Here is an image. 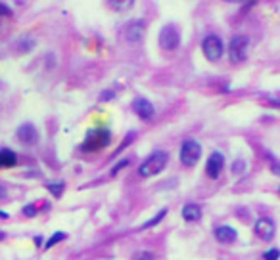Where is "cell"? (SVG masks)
Wrapping results in <instances>:
<instances>
[{
  "instance_id": "d6986e66",
  "label": "cell",
  "mask_w": 280,
  "mask_h": 260,
  "mask_svg": "<svg viewBox=\"0 0 280 260\" xmlns=\"http://www.w3.org/2000/svg\"><path fill=\"white\" fill-rule=\"evenodd\" d=\"M165 215H167V209H162V211H160V213H158L156 217L152 218V220H148V222H146V224H144L142 228H146V230H148V228H152V226H156L158 222H162V220H163V217H165Z\"/></svg>"
},
{
  "instance_id": "9a60e30c",
  "label": "cell",
  "mask_w": 280,
  "mask_h": 260,
  "mask_svg": "<svg viewBox=\"0 0 280 260\" xmlns=\"http://www.w3.org/2000/svg\"><path fill=\"white\" fill-rule=\"evenodd\" d=\"M37 46V41L35 39H31V37H22L18 44H16V48H18V52L20 54H27V52H31L33 48Z\"/></svg>"
},
{
  "instance_id": "8992f818",
  "label": "cell",
  "mask_w": 280,
  "mask_h": 260,
  "mask_svg": "<svg viewBox=\"0 0 280 260\" xmlns=\"http://www.w3.org/2000/svg\"><path fill=\"white\" fill-rule=\"evenodd\" d=\"M179 157H181V163L185 167H194L200 161V157H202V146H200V142H196L194 138L185 140L183 146H181Z\"/></svg>"
},
{
  "instance_id": "4fadbf2b",
  "label": "cell",
  "mask_w": 280,
  "mask_h": 260,
  "mask_svg": "<svg viewBox=\"0 0 280 260\" xmlns=\"http://www.w3.org/2000/svg\"><path fill=\"white\" fill-rule=\"evenodd\" d=\"M16 165H18V153L8 148H0V169H12Z\"/></svg>"
},
{
  "instance_id": "5b68a950",
  "label": "cell",
  "mask_w": 280,
  "mask_h": 260,
  "mask_svg": "<svg viewBox=\"0 0 280 260\" xmlns=\"http://www.w3.org/2000/svg\"><path fill=\"white\" fill-rule=\"evenodd\" d=\"M250 50V39L246 35H236L229 43V60L231 64H242L248 58Z\"/></svg>"
},
{
  "instance_id": "e0dca14e",
  "label": "cell",
  "mask_w": 280,
  "mask_h": 260,
  "mask_svg": "<svg viewBox=\"0 0 280 260\" xmlns=\"http://www.w3.org/2000/svg\"><path fill=\"white\" fill-rule=\"evenodd\" d=\"M47 188L54 197H62L64 190H66V182H48Z\"/></svg>"
},
{
  "instance_id": "30bf717a",
  "label": "cell",
  "mask_w": 280,
  "mask_h": 260,
  "mask_svg": "<svg viewBox=\"0 0 280 260\" xmlns=\"http://www.w3.org/2000/svg\"><path fill=\"white\" fill-rule=\"evenodd\" d=\"M225 169V155L221 152H213L206 161V174L211 180H217Z\"/></svg>"
},
{
  "instance_id": "ffe728a7",
  "label": "cell",
  "mask_w": 280,
  "mask_h": 260,
  "mask_svg": "<svg viewBox=\"0 0 280 260\" xmlns=\"http://www.w3.org/2000/svg\"><path fill=\"white\" fill-rule=\"evenodd\" d=\"M135 138H137V134H135V132H129V134L125 136V140H123V144H121V146L117 148V152H116V153H121V152H123V150H125V148H127V146H129V144H131V142L135 140Z\"/></svg>"
},
{
  "instance_id": "cb8c5ba5",
  "label": "cell",
  "mask_w": 280,
  "mask_h": 260,
  "mask_svg": "<svg viewBox=\"0 0 280 260\" xmlns=\"http://www.w3.org/2000/svg\"><path fill=\"white\" fill-rule=\"evenodd\" d=\"M244 171H246V163H244V161H234L233 173L234 174H242Z\"/></svg>"
},
{
  "instance_id": "3957f363",
  "label": "cell",
  "mask_w": 280,
  "mask_h": 260,
  "mask_svg": "<svg viewBox=\"0 0 280 260\" xmlns=\"http://www.w3.org/2000/svg\"><path fill=\"white\" fill-rule=\"evenodd\" d=\"M202 52H204V56H206V60H210V62H219L223 56H225V43H223V39L219 37V35H206L204 39H202Z\"/></svg>"
},
{
  "instance_id": "d4e9b609",
  "label": "cell",
  "mask_w": 280,
  "mask_h": 260,
  "mask_svg": "<svg viewBox=\"0 0 280 260\" xmlns=\"http://www.w3.org/2000/svg\"><path fill=\"white\" fill-rule=\"evenodd\" d=\"M116 98V92H112V90H104L102 94H100V102H110V100H114Z\"/></svg>"
},
{
  "instance_id": "7a4b0ae2",
  "label": "cell",
  "mask_w": 280,
  "mask_h": 260,
  "mask_svg": "<svg viewBox=\"0 0 280 260\" xmlns=\"http://www.w3.org/2000/svg\"><path fill=\"white\" fill-rule=\"evenodd\" d=\"M167 163H169V153L167 152H162V150H160V152L150 153V155L140 163L139 176H142V178H152V176L162 173L165 167H167Z\"/></svg>"
},
{
  "instance_id": "484cf974",
  "label": "cell",
  "mask_w": 280,
  "mask_h": 260,
  "mask_svg": "<svg viewBox=\"0 0 280 260\" xmlns=\"http://www.w3.org/2000/svg\"><path fill=\"white\" fill-rule=\"evenodd\" d=\"M127 165H129V159H123V161H119V163H117L116 167H114V169H112V176H116V174L119 173V171H121V169H125V167H127Z\"/></svg>"
},
{
  "instance_id": "ba28073f",
  "label": "cell",
  "mask_w": 280,
  "mask_h": 260,
  "mask_svg": "<svg viewBox=\"0 0 280 260\" xmlns=\"http://www.w3.org/2000/svg\"><path fill=\"white\" fill-rule=\"evenodd\" d=\"M254 232H256V236L259 239H263V241H271V239L275 238V234H277V224H275V220H273V218L261 217L256 222Z\"/></svg>"
},
{
  "instance_id": "603a6c76",
  "label": "cell",
  "mask_w": 280,
  "mask_h": 260,
  "mask_svg": "<svg viewBox=\"0 0 280 260\" xmlns=\"http://www.w3.org/2000/svg\"><path fill=\"white\" fill-rule=\"evenodd\" d=\"M22 213H23L25 217H35L37 215V205H33V203H29V205H25L23 209H22Z\"/></svg>"
},
{
  "instance_id": "4316f807",
  "label": "cell",
  "mask_w": 280,
  "mask_h": 260,
  "mask_svg": "<svg viewBox=\"0 0 280 260\" xmlns=\"http://www.w3.org/2000/svg\"><path fill=\"white\" fill-rule=\"evenodd\" d=\"M154 257L150 255V253H140V255H137V260H152Z\"/></svg>"
},
{
  "instance_id": "f1b7e54d",
  "label": "cell",
  "mask_w": 280,
  "mask_h": 260,
  "mask_svg": "<svg viewBox=\"0 0 280 260\" xmlns=\"http://www.w3.org/2000/svg\"><path fill=\"white\" fill-rule=\"evenodd\" d=\"M225 2H233V4H242V2H248V0H225Z\"/></svg>"
},
{
  "instance_id": "1f68e13d",
  "label": "cell",
  "mask_w": 280,
  "mask_h": 260,
  "mask_svg": "<svg viewBox=\"0 0 280 260\" xmlns=\"http://www.w3.org/2000/svg\"><path fill=\"white\" fill-rule=\"evenodd\" d=\"M279 192H280V188H279Z\"/></svg>"
},
{
  "instance_id": "5bb4252c",
  "label": "cell",
  "mask_w": 280,
  "mask_h": 260,
  "mask_svg": "<svg viewBox=\"0 0 280 260\" xmlns=\"http://www.w3.org/2000/svg\"><path fill=\"white\" fill-rule=\"evenodd\" d=\"M183 218L187 222H198L202 218V207L196 205V203H187L183 207Z\"/></svg>"
},
{
  "instance_id": "7402d4cb",
  "label": "cell",
  "mask_w": 280,
  "mask_h": 260,
  "mask_svg": "<svg viewBox=\"0 0 280 260\" xmlns=\"http://www.w3.org/2000/svg\"><path fill=\"white\" fill-rule=\"evenodd\" d=\"M279 259H280V249H269L263 255V260H279Z\"/></svg>"
},
{
  "instance_id": "4dcf8cb0",
  "label": "cell",
  "mask_w": 280,
  "mask_h": 260,
  "mask_svg": "<svg viewBox=\"0 0 280 260\" xmlns=\"http://www.w3.org/2000/svg\"><path fill=\"white\" fill-rule=\"evenodd\" d=\"M4 238H6V234H4V232H0V241H2Z\"/></svg>"
},
{
  "instance_id": "52a82bcc",
  "label": "cell",
  "mask_w": 280,
  "mask_h": 260,
  "mask_svg": "<svg viewBox=\"0 0 280 260\" xmlns=\"http://www.w3.org/2000/svg\"><path fill=\"white\" fill-rule=\"evenodd\" d=\"M16 138H18L23 146H35V144H39L41 134H39V130H37V127H35L33 123H23V125H20L18 130H16Z\"/></svg>"
},
{
  "instance_id": "83f0119b",
  "label": "cell",
  "mask_w": 280,
  "mask_h": 260,
  "mask_svg": "<svg viewBox=\"0 0 280 260\" xmlns=\"http://www.w3.org/2000/svg\"><path fill=\"white\" fill-rule=\"evenodd\" d=\"M273 173H275V174H280V167L277 165V163H273Z\"/></svg>"
},
{
  "instance_id": "6da1fadb",
  "label": "cell",
  "mask_w": 280,
  "mask_h": 260,
  "mask_svg": "<svg viewBox=\"0 0 280 260\" xmlns=\"http://www.w3.org/2000/svg\"><path fill=\"white\" fill-rule=\"evenodd\" d=\"M112 144V132L104 127H98V129H93L87 132L83 144H81V152L85 153H94L100 152L104 148H108Z\"/></svg>"
},
{
  "instance_id": "f546056e",
  "label": "cell",
  "mask_w": 280,
  "mask_h": 260,
  "mask_svg": "<svg viewBox=\"0 0 280 260\" xmlns=\"http://www.w3.org/2000/svg\"><path fill=\"white\" fill-rule=\"evenodd\" d=\"M0 217H2V218H8V215H6L4 211H0Z\"/></svg>"
},
{
  "instance_id": "44dd1931",
  "label": "cell",
  "mask_w": 280,
  "mask_h": 260,
  "mask_svg": "<svg viewBox=\"0 0 280 260\" xmlns=\"http://www.w3.org/2000/svg\"><path fill=\"white\" fill-rule=\"evenodd\" d=\"M12 16H14V10L6 2H0V18H12Z\"/></svg>"
},
{
  "instance_id": "277c9868",
  "label": "cell",
  "mask_w": 280,
  "mask_h": 260,
  "mask_svg": "<svg viewBox=\"0 0 280 260\" xmlns=\"http://www.w3.org/2000/svg\"><path fill=\"white\" fill-rule=\"evenodd\" d=\"M158 43H160V48L165 50V52H175L181 46V31H179V27H175L173 23L162 27V31L158 35Z\"/></svg>"
},
{
  "instance_id": "2e32d148",
  "label": "cell",
  "mask_w": 280,
  "mask_h": 260,
  "mask_svg": "<svg viewBox=\"0 0 280 260\" xmlns=\"http://www.w3.org/2000/svg\"><path fill=\"white\" fill-rule=\"evenodd\" d=\"M108 4L116 10V12H127L135 6V0H108Z\"/></svg>"
},
{
  "instance_id": "8fae6325",
  "label": "cell",
  "mask_w": 280,
  "mask_h": 260,
  "mask_svg": "<svg viewBox=\"0 0 280 260\" xmlns=\"http://www.w3.org/2000/svg\"><path fill=\"white\" fill-rule=\"evenodd\" d=\"M133 111L139 115L142 121H150L156 115V108L148 98H137L133 102Z\"/></svg>"
},
{
  "instance_id": "9c48e42d",
  "label": "cell",
  "mask_w": 280,
  "mask_h": 260,
  "mask_svg": "<svg viewBox=\"0 0 280 260\" xmlns=\"http://www.w3.org/2000/svg\"><path fill=\"white\" fill-rule=\"evenodd\" d=\"M146 35V22L144 20H133L131 23H127L125 27V39L127 43L139 44Z\"/></svg>"
},
{
  "instance_id": "ac0fdd59",
  "label": "cell",
  "mask_w": 280,
  "mask_h": 260,
  "mask_svg": "<svg viewBox=\"0 0 280 260\" xmlns=\"http://www.w3.org/2000/svg\"><path fill=\"white\" fill-rule=\"evenodd\" d=\"M66 238H68V236H66L64 232H56V234H54V236H52V238H50L47 243H45V249H52L54 245H58L60 241H64Z\"/></svg>"
},
{
  "instance_id": "7c38bea8",
  "label": "cell",
  "mask_w": 280,
  "mask_h": 260,
  "mask_svg": "<svg viewBox=\"0 0 280 260\" xmlns=\"http://www.w3.org/2000/svg\"><path fill=\"white\" fill-rule=\"evenodd\" d=\"M236 238H238V234L231 226H219V228H215V239L219 243H223V245H231V243L236 241Z\"/></svg>"
}]
</instances>
